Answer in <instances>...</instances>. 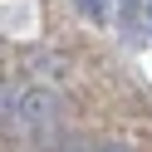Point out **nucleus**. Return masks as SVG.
<instances>
[{
	"instance_id": "f257e3e1",
	"label": "nucleus",
	"mask_w": 152,
	"mask_h": 152,
	"mask_svg": "<svg viewBox=\"0 0 152 152\" xmlns=\"http://www.w3.org/2000/svg\"><path fill=\"white\" fill-rule=\"evenodd\" d=\"M59 108H64V98L54 88H44V83L20 88V108H15V118L5 123V128L30 132V137L39 142V137H49V132H59Z\"/></svg>"
},
{
	"instance_id": "f03ea898",
	"label": "nucleus",
	"mask_w": 152,
	"mask_h": 152,
	"mask_svg": "<svg viewBox=\"0 0 152 152\" xmlns=\"http://www.w3.org/2000/svg\"><path fill=\"white\" fill-rule=\"evenodd\" d=\"M74 10H79V15H88V20H108V0H74Z\"/></svg>"
},
{
	"instance_id": "7ed1b4c3",
	"label": "nucleus",
	"mask_w": 152,
	"mask_h": 152,
	"mask_svg": "<svg viewBox=\"0 0 152 152\" xmlns=\"http://www.w3.org/2000/svg\"><path fill=\"white\" fill-rule=\"evenodd\" d=\"M34 69H39L44 79H54V83L64 79V59H34Z\"/></svg>"
},
{
	"instance_id": "20e7f679",
	"label": "nucleus",
	"mask_w": 152,
	"mask_h": 152,
	"mask_svg": "<svg viewBox=\"0 0 152 152\" xmlns=\"http://www.w3.org/2000/svg\"><path fill=\"white\" fill-rule=\"evenodd\" d=\"M137 5H142V0H123V15H132V10H137Z\"/></svg>"
},
{
	"instance_id": "39448f33",
	"label": "nucleus",
	"mask_w": 152,
	"mask_h": 152,
	"mask_svg": "<svg viewBox=\"0 0 152 152\" xmlns=\"http://www.w3.org/2000/svg\"><path fill=\"white\" fill-rule=\"evenodd\" d=\"M142 15H147V30H152V0H147V5H142Z\"/></svg>"
}]
</instances>
